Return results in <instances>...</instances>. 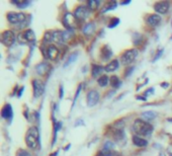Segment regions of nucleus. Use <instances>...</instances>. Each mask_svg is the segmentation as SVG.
I'll use <instances>...</instances> for the list:
<instances>
[{"label": "nucleus", "mask_w": 172, "mask_h": 156, "mask_svg": "<svg viewBox=\"0 0 172 156\" xmlns=\"http://www.w3.org/2000/svg\"><path fill=\"white\" fill-rule=\"evenodd\" d=\"M133 130L137 135L141 136H150L153 132V126L147 123L146 121H143L141 119L136 120L133 124Z\"/></svg>", "instance_id": "1"}, {"label": "nucleus", "mask_w": 172, "mask_h": 156, "mask_svg": "<svg viewBox=\"0 0 172 156\" xmlns=\"http://www.w3.org/2000/svg\"><path fill=\"white\" fill-rule=\"evenodd\" d=\"M26 146L31 149H35L40 144V132L37 127H31L25 135Z\"/></svg>", "instance_id": "2"}, {"label": "nucleus", "mask_w": 172, "mask_h": 156, "mask_svg": "<svg viewBox=\"0 0 172 156\" xmlns=\"http://www.w3.org/2000/svg\"><path fill=\"white\" fill-rule=\"evenodd\" d=\"M7 19L8 22L12 25H22L25 22L26 15L22 12H8L7 13Z\"/></svg>", "instance_id": "3"}, {"label": "nucleus", "mask_w": 172, "mask_h": 156, "mask_svg": "<svg viewBox=\"0 0 172 156\" xmlns=\"http://www.w3.org/2000/svg\"><path fill=\"white\" fill-rule=\"evenodd\" d=\"M137 56H138V51L136 49L126 50L122 55V57H120L122 64L123 65H130L131 63L135 61L136 58H137Z\"/></svg>", "instance_id": "4"}, {"label": "nucleus", "mask_w": 172, "mask_h": 156, "mask_svg": "<svg viewBox=\"0 0 172 156\" xmlns=\"http://www.w3.org/2000/svg\"><path fill=\"white\" fill-rule=\"evenodd\" d=\"M15 34L12 31H5L2 32V37H1V41L2 44L6 47H10L12 46L15 42Z\"/></svg>", "instance_id": "5"}, {"label": "nucleus", "mask_w": 172, "mask_h": 156, "mask_svg": "<svg viewBox=\"0 0 172 156\" xmlns=\"http://www.w3.org/2000/svg\"><path fill=\"white\" fill-rule=\"evenodd\" d=\"M63 22H64V25H66V28H67L69 31H72L73 28L76 26V17L72 13L68 12L64 15Z\"/></svg>", "instance_id": "6"}, {"label": "nucleus", "mask_w": 172, "mask_h": 156, "mask_svg": "<svg viewBox=\"0 0 172 156\" xmlns=\"http://www.w3.org/2000/svg\"><path fill=\"white\" fill-rule=\"evenodd\" d=\"M32 88H34V97H39L44 93L45 91V84L43 81L38 79H35L32 81Z\"/></svg>", "instance_id": "7"}, {"label": "nucleus", "mask_w": 172, "mask_h": 156, "mask_svg": "<svg viewBox=\"0 0 172 156\" xmlns=\"http://www.w3.org/2000/svg\"><path fill=\"white\" fill-rule=\"evenodd\" d=\"M44 55L50 60H56L59 56V49L54 45H50V46L47 47L46 53Z\"/></svg>", "instance_id": "8"}, {"label": "nucleus", "mask_w": 172, "mask_h": 156, "mask_svg": "<svg viewBox=\"0 0 172 156\" xmlns=\"http://www.w3.org/2000/svg\"><path fill=\"white\" fill-rule=\"evenodd\" d=\"M99 100V93L96 90H90L87 93V106L92 107H94Z\"/></svg>", "instance_id": "9"}, {"label": "nucleus", "mask_w": 172, "mask_h": 156, "mask_svg": "<svg viewBox=\"0 0 172 156\" xmlns=\"http://www.w3.org/2000/svg\"><path fill=\"white\" fill-rule=\"evenodd\" d=\"M88 14H89V10L86 6H78L75 9L74 12V15L76 17V19H80V20L86 19Z\"/></svg>", "instance_id": "10"}, {"label": "nucleus", "mask_w": 172, "mask_h": 156, "mask_svg": "<svg viewBox=\"0 0 172 156\" xmlns=\"http://www.w3.org/2000/svg\"><path fill=\"white\" fill-rule=\"evenodd\" d=\"M169 2L167 1H160L154 4V10L160 14H165L168 12L169 10Z\"/></svg>", "instance_id": "11"}, {"label": "nucleus", "mask_w": 172, "mask_h": 156, "mask_svg": "<svg viewBox=\"0 0 172 156\" xmlns=\"http://www.w3.org/2000/svg\"><path fill=\"white\" fill-rule=\"evenodd\" d=\"M13 116V110H12V107H11L10 104H5V106L2 107L1 110V117L3 119H11Z\"/></svg>", "instance_id": "12"}, {"label": "nucleus", "mask_w": 172, "mask_h": 156, "mask_svg": "<svg viewBox=\"0 0 172 156\" xmlns=\"http://www.w3.org/2000/svg\"><path fill=\"white\" fill-rule=\"evenodd\" d=\"M147 22L151 26H157L161 22V16L159 14H151L147 19Z\"/></svg>", "instance_id": "13"}, {"label": "nucleus", "mask_w": 172, "mask_h": 156, "mask_svg": "<svg viewBox=\"0 0 172 156\" xmlns=\"http://www.w3.org/2000/svg\"><path fill=\"white\" fill-rule=\"evenodd\" d=\"M133 143H134V145L138 147H146L148 145V141L146 139H144V138L138 136V135L133 136Z\"/></svg>", "instance_id": "14"}, {"label": "nucleus", "mask_w": 172, "mask_h": 156, "mask_svg": "<svg viewBox=\"0 0 172 156\" xmlns=\"http://www.w3.org/2000/svg\"><path fill=\"white\" fill-rule=\"evenodd\" d=\"M120 67V63L117 61L116 59L113 60V61H110L108 64L104 67V70L106 72H114L116 70L117 68Z\"/></svg>", "instance_id": "15"}, {"label": "nucleus", "mask_w": 172, "mask_h": 156, "mask_svg": "<svg viewBox=\"0 0 172 156\" xmlns=\"http://www.w3.org/2000/svg\"><path fill=\"white\" fill-rule=\"evenodd\" d=\"M53 41L58 44L64 43V32H61V31L53 32Z\"/></svg>", "instance_id": "16"}, {"label": "nucleus", "mask_w": 172, "mask_h": 156, "mask_svg": "<svg viewBox=\"0 0 172 156\" xmlns=\"http://www.w3.org/2000/svg\"><path fill=\"white\" fill-rule=\"evenodd\" d=\"M48 69H49V65L47 63H41L37 66V73L39 75H44L48 71Z\"/></svg>", "instance_id": "17"}, {"label": "nucleus", "mask_w": 172, "mask_h": 156, "mask_svg": "<svg viewBox=\"0 0 172 156\" xmlns=\"http://www.w3.org/2000/svg\"><path fill=\"white\" fill-rule=\"evenodd\" d=\"M23 36H25L26 42H34L35 40V35L32 29H26V31L23 32Z\"/></svg>", "instance_id": "18"}, {"label": "nucleus", "mask_w": 172, "mask_h": 156, "mask_svg": "<svg viewBox=\"0 0 172 156\" xmlns=\"http://www.w3.org/2000/svg\"><path fill=\"white\" fill-rule=\"evenodd\" d=\"M110 78H108L107 75H101V76L99 77L98 80H97L98 85L101 86V87H105V86L108 84V82H110Z\"/></svg>", "instance_id": "19"}, {"label": "nucleus", "mask_w": 172, "mask_h": 156, "mask_svg": "<svg viewBox=\"0 0 172 156\" xmlns=\"http://www.w3.org/2000/svg\"><path fill=\"white\" fill-rule=\"evenodd\" d=\"M94 29H95V25H94V23L93 22H89V23H87V25L84 26V29H83V32L85 34L86 36H88V35H91L93 32H94Z\"/></svg>", "instance_id": "20"}, {"label": "nucleus", "mask_w": 172, "mask_h": 156, "mask_svg": "<svg viewBox=\"0 0 172 156\" xmlns=\"http://www.w3.org/2000/svg\"><path fill=\"white\" fill-rule=\"evenodd\" d=\"M110 84L113 85V87L114 88H117V87H120V84H122V81L120 80V78L116 76V75H113V76H111L110 77Z\"/></svg>", "instance_id": "21"}, {"label": "nucleus", "mask_w": 172, "mask_h": 156, "mask_svg": "<svg viewBox=\"0 0 172 156\" xmlns=\"http://www.w3.org/2000/svg\"><path fill=\"white\" fill-rule=\"evenodd\" d=\"M104 68H102L101 66H99V65H93L92 66V71H91V73H92V76L93 77H97V75H99L101 73V71L103 70Z\"/></svg>", "instance_id": "22"}, {"label": "nucleus", "mask_w": 172, "mask_h": 156, "mask_svg": "<svg viewBox=\"0 0 172 156\" xmlns=\"http://www.w3.org/2000/svg\"><path fill=\"white\" fill-rule=\"evenodd\" d=\"M156 117V113L152 112V110H148V112L143 113V118L146 120V121H151Z\"/></svg>", "instance_id": "23"}, {"label": "nucleus", "mask_w": 172, "mask_h": 156, "mask_svg": "<svg viewBox=\"0 0 172 156\" xmlns=\"http://www.w3.org/2000/svg\"><path fill=\"white\" fill-rule=\"evenodd\" d=\"M13 4H15L19 8H25L26 6H29L31 2L29 1H23V0H17V1H12Z\"/></svg>", "instance_id": "24"}, {"label": "nucleus", "mask_w": 172, "mask_h": 156, "mask_svg": "<svg viewBox=\"0 0 172 156\" xmlns=\"http://www.w3.org/2000/svg\"><path fill=\"white\" fill-rule=\"evenodd\" d=\"M99 3H100V2L97 1V0H89L88 1V8L91 10L97 9V7L99 6Z\"/></svg>", "instance_id": "25"}, {"label": "nucleus", "mask_w": 172, "mask_h": 156, "mask_svg": "<svg viewBox=\"0 0 172 156\" xmlns=\"http://www.w3.org/2000/svg\"><path fill=\"white\" fill-rule=\"evenodd\" d=\"M77 57H78V53L77 52H75V53H73V54H71L70 56H69V58H68V60H67V62L65 63L64 64V67H67L68 65H70L72 62H74L75 60L77 59Z\"/></svg>", "instance_id": "26"}, {"label": "nucleus", "mask_w": 172, "mask_h": 156, "mask_svg": "<svg viewBox=\"0 0 172 156\" xmlns=\"http://www.w3.org/2000/svg\"><path fill=\"white\" fill-rule=\"evenodd\" d=\"M116 5H117V3H116V1L110 2V3H108V4L106 5V6H104L103 10H102V12H106V11H110V10L114 9V8L116 7Z\"/></svg>", "instance_id": "27"}, {"label": "nucleus", "mask_w": 172, "mask_h": 156, "mask_svg": "<svg viewBox=\"0 0 172 156\" xmlns=\"http://www.w3.org/2000/svg\"><path fill=\"white\" fill-rule=\"evenodd\" d=\"M44 43H51L53 41V32H47L44 37Z\"/></svg>", "instance_id": "28"}, {"label": "nucleus", "mask_w": 172, "mask_h": 156, "mask_svg": "<svg viewBox=\"0 0 172 156\" xmlns=\"http://www.w3.org/2000/svg\"><path fill=\"white\" fill-rule=\"evenodd\" d=\"M119 23H120V19L117 17H113V19H111L110 22L108 23V28L110 29L116 28V25H119Z\"/></svg>", "instance_id": "29"}, {"label": "nucleus", "mask_w": 172, "mask_h": 156, "mask_svg": "<svg viewBox=\"0 0 172 156\" xmlns=\"http://www.w3.org/2000/svg\"><path fill=\"white\" fill-rule=\"evenodd\" d=\"M96 156H113V152L110 151V150L102 149L97 153V155Z\"/></svg>", "instance_id": "30"}, {"label": "nucleus", "mask_w": 172, "mask_h": 156, "mask_svg": "<svg viewBox=\"0 0 172 156\" xmlns=\"http://www.w3.org/2000/svg\"><path fill=\"white\" fill-rule=\"evenodd\" d=\"M102 53H103V60H108L111 57V55H113V53H111V51L110 49H103L102 50Z\"/></svg>", "instance_id": "31"}, {"label": "nucleus", "mask_w": 172, "mask_h": 156, "mask_svg": "<svg viewBox=\"0 0 172 156\" xmlns=\"http://www.w3.org/2000/svg\"><path fill=\"white\" fill-rule=\"evenodd\" d=\"M114 148V144L113 142H110V141H107V142L104 143V147L103 149H106V150H110V151H111Z\"/></svg>", "instance_id": "32"}, {"label": "nucleus", "mask_w": 172, "mask_h": 156, "mask_svg": "<svg viewBox=\"0 0 172 156\" xmlns=\"http://www.w3.org/2000/svg\"><path fill=\"white\" fill-rule=\"evenodd\" d=\"M16 156H32V154L29 152L26 151V150L20 149V150H19V151H17Z\"/></svg>", "instance_id": "33"}, {"label": "nucleus", "mask_w": 172, "mask_h": 156, "mask_svg": "<svg viewBox=\"0 0 172 156\" xmlns=\"http://www.w3.org/2000/svg\"><path fill=\"white\" fill-rule=\"evenodd\" d=\"M17 41L19 42L20 44H25L26 43V40L25 38V36H23V32H20V34H19V36L16 37Z\"/></svg>", "instance_id": "34"}, {"label": "nucleus", "mask_w": 172, "mask_h": 156, "mask_svg": "<svg viewBox=\"0 0 172 156\" xmlns=\"http://www.w3.org/2000/svg\"><path fill=\"white\" fill-rule=\"evenodd\" d=\"M163 54V50H159L158 51V53L156 54V56H155V59H154V61H156V60H158L160 58V56H161Z\"/></svg>", "instance_id": "35"}, {"label": "nucleus", "mask_w": 172, "mask_h": 156, "mask_svg": "<svg viewBox=\"0 0 172 156\" xmlns=\"http://www.w3.org/2000/svg\"><path fill=\"white\" fill-rule=\"evenodd\" d=\"M153 92H154V88H150V89H148L146 92H145V95L147 97V95H149V94H152Z\"/></svg>", "instance_id": "36"}, {"label": "nucleus", "mask_w": 172, "mask_h": 156, "mask_svg": "<svg viewBox=\"0 0 172 156\" xmlns=\"http://www.w3.org/2000/svg\"><path fill=\"white\" fill-rule=\"evenodd\" d=\"M63 97V86H60V98Z\"/></svg>", "instance_id": "37"}, {"label": "nucleus", "mask_w": 172, "mask_h": 156, "mask_svg": "<svg viewBox=\"0 0 172 156\" xmlns=\"http://www.w3.org/2000/svg\"><path fill=\"white\" fill-rule=\"evenodd\" d=\"M130 3H131V1H130V0H126L125 2H122L120 4H122V5H126V4H130Z\"/></svg>", "instance_id": "38"}, {"label": "nucleus", "mask_w": 172, "mask_h": 156, "mask_svg": "<svg viewBox=\"0 0 172 156\" xmlns=\"http://www.w3.org/2000/svg\"><path fill=\"white\" fill-rule=\"evenodd\" d=\"M23 89H25V87H22V88H20V89H19V97H22V93Z\"/></svg>", "instance_id": "39"}, {"label": "nucleus", "mask_w": 172, "mask_h": 156, "mask_svg": "<svg viewBox=\"0 0 172 156\" xmlns=\"http://www.w3.org/2000/svg\"><path fill=\"white\" fill-rule=\"evenodd\" d=\"M137 100H146L147 98L145 97H137Z\"/></svg>", "instance_id": "40"}, {"label": "nucleus", "mask_w": 172, "mask_h": 156, "mask_svg": "<svg viewBox=\"0 0 172 156\" xmlns=\"http://www.w3.org/2000/svg\"><path fill=\"white\" fill-rule=\"evenodd\" d=\"M161 86H163V87H167L168 84H167V83H164V84H161Z\"/></svg>", "instance_id": "41"}, {"label": "nucleus", "mask_w": 172, "mask_h": 156, "mask_svg": "<svg viewBox=\"0 0 172 156\" xmlns=\"http://www.w3.org/2000/svg\"><path fill=\"white\" fill-rule=\"evenodd\" d=\"M170 156H172V155H170Z\"/></svg>", "instance_id": "42"}]
</instances>
